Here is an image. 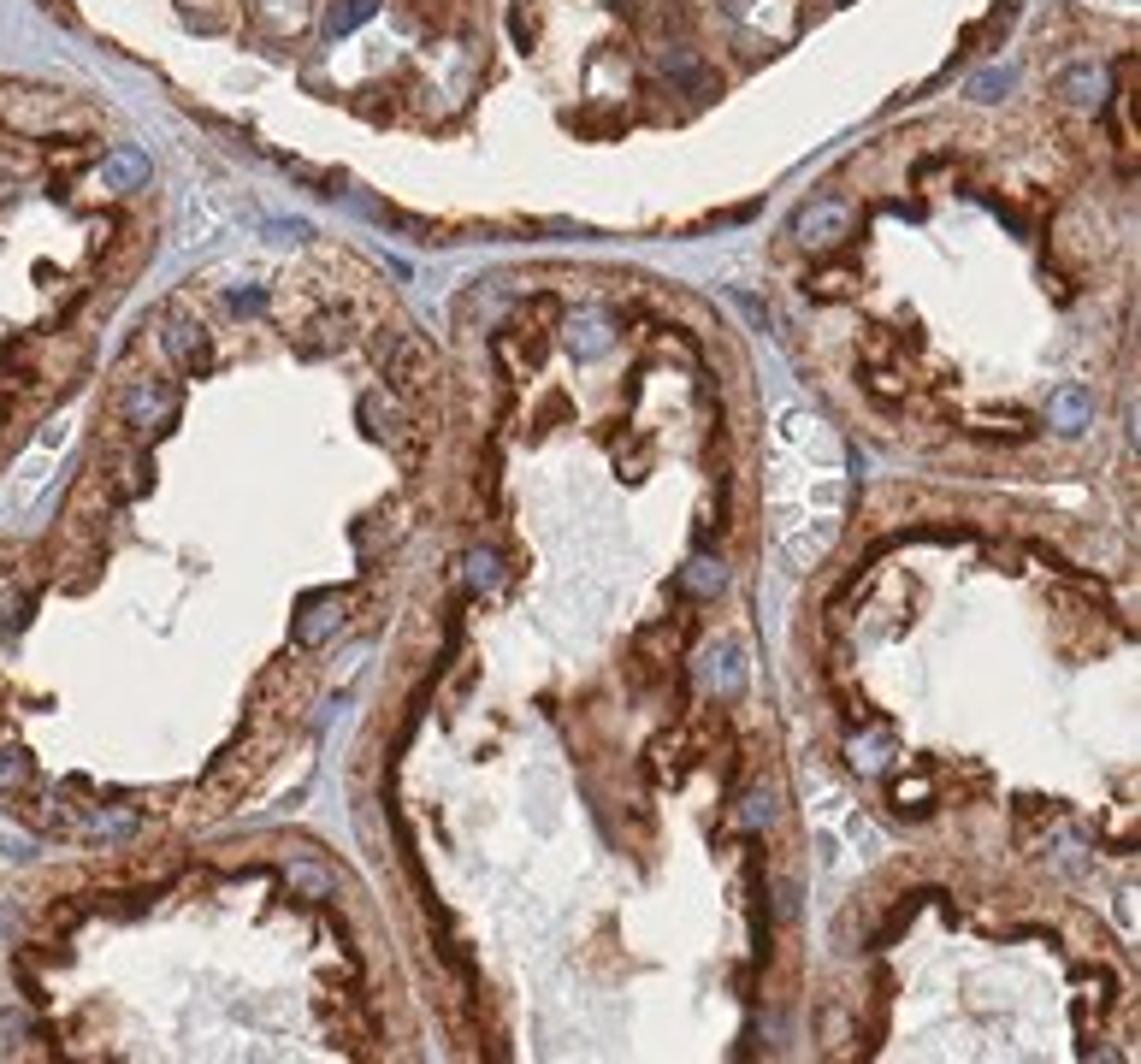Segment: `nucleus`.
I'll return each mask as SVG.
<instances>
[{"label":"nucleus","instance_id":"nucleus-1","mask_svg":"<svg viewBox=\"0 0 1141 1064\" xmlns=\"http://www.w3.org/2000/svg\"><path fill=\"white\" fill-rule=\"evenodd\" d=\"M101 154L42 95H0V456L71 391L89 302L125 266V213L83 196Z\"/></svg>","mask_w":1141,"mask_h":1064},{"label":"nucleus","instance_id":"nucleus-2","mask_svg":"<svg viewBox=\"0 0 1141 1064\" xmlns=\"http://www.w3.org/2000/svg\"><path fill=\"white\" fill-rule=\"evenodd\" d=\"M385 378H391V391L397 396H426L432 385H438V355H432L420 338H402V344L391 349V361H385Z\"/></svg>","mask_w":1141,"mask_h":1064},{"label":"nucleus","instance_id":"nucleus-3","mask_svg":"<svg viewBox=\"0 0 1141 1064\" xmlns=\"http://www.w3.org/2000/svg\"><path fill=\"white\" fill-rule=\"evenodd\" d=\"M846 225H852L846 201H811V208L793 219V237H798L805 248H828L834 237H846Z\"/></svg>","mask_w":1141,"mask_h":1064},{"label":"nucleus","instance_id":"nucleus-4","mask_svg":"<svg viewBox=\"0 0 1141 1064\" xmlns=\"http://www.w3.org/2000/svg\"><path fill=\"white\" fill-rule=\"evenodd\" d=\"M379 13V0H331L326 6V36H349L361 18Z\"/></svg>","mask_w":1141,"mask_h":1064},{"label":"nucleus","instance_id":"nucleus-5","mask_svg":"<svg viewBox=\"0 0 1141 1064\" xmlns=\"http://www.w3.org/2000/svg\"><path fill=\"white\" fill-rule=\"evenodd\" d=\"M166 344H172V355H178L190 373H207V367H214V349H207V338H201V331H172Z\"/></svg>","mask_w":1141,"mask_h":1064},{"label":"nucleus","instance_id":"nucleus-6","mask_svg":"<svg viewBox=\"0 0 1141 1064\" xmlns=\"http://www.w3.org/2000/svg\"><path fill=\"white\" fill-rule=\"evenodd\" d=\"M662 71H668V78L680 83V89H693V95H710L716 89V78L704 66H693V60H680V53H668V60H662Z\"/></svg>","mask_w":1141,"mask_h":1064},{"label":"nucleus","instance_id":"nucleus-7","mask_svg":"<svg viewBox=\"0 0 1141 1064\" xmlns=\"http://www.w3.org/2000/svg\"><path fill=\"white\" fill-rule=\"evenodd\" d=\"M509 30L521 36V48H532V36H539V18H532L527 0H514V6H509Z\"/></svg>","mask_w":1141,"mask_h":1064},{"label":"nucleus","instance_id":"nucleus-8","mask_svg":"<svg viewBox=\"0 0 1141 1064\" xmlns=\"http://www.w3.org/2000/svg\"><path fill=\"white\" fill-rule=\"evenodd\" d=\"M686 586H693V591H716V586H722V573H716V562H693V573H686Z\"/></svg>","mask_w":1141,"mask_h":1064}]
</instances>
